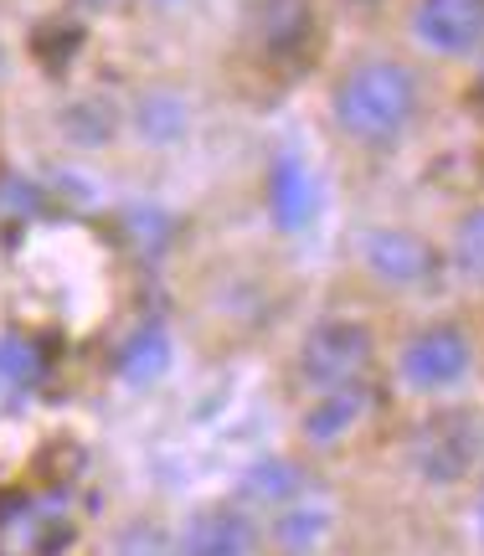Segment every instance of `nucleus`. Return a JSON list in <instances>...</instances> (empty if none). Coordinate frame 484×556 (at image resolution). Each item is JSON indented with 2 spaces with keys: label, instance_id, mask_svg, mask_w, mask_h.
<instances>
[{
  "label": "nucleus",
  "instance_id": "22",
  "mask_svg": "<svg viewBox=\"0 0 484 556\" xmlns=\"http://www.w3.org/2000/svg\"><path fill=\"white\" fill-rule=\"evenodd\" d=\"M0 73H5V52H0Z\"/></svg>",
  "mask_w": 484,
  "mask_h": 556
},
{
  "label": "nucleus",
  "instance_id": "8",
  "mask_svg": "<svg viewBox=\"0 0 484 556\" xmlns=\"http://www.w3.org/2000/svg\"><path fill=\"white\" fill-rule=\"evenodd\" d=\"M258 552V520L242 505H202L181 526V556H253Z\"/></svg>",
  "mask_w": 484,
  "mask_h": 556
},
{
  "label": "nucleus",
  "instance_id": "21",
  "mask_svg": "<svg viewBox=\"0 0 484 556\" xmlns=\"http://www.w3.org/2000/svg\"><path fill=\"white\" fill-rule=\"evenodd\" d=\"M474 99L484 103V62H480V78H474Z\"/></svg>",
  "mask_w": 484,
  "mask_h": 556
},
{
  "label": "nucleus",
  "instance_id": "14",
  "mask_svg": "<svg viewBox=\"0 0 484 556\" xmlns=\"http://www.w3.org/2000/svg\"><path fill=\"white\" fill-rule=\"evenodd\" d=\"M135 124H140V135L150 139V144H176V139L186 135L191 114H186V103L176 99V93H144Z\"/></svg>",
  "mask_w": 484,
  "mask_h": 556
},
{
  "label": "nucleus",
  "instance_id": "10",
  "mask_svg": "<svg viewBox=\"0 0 484 556\" xmlns=\"http://www.w3.org/2000/svg\"><path fill=\"white\" fill-rule=\"evenodd\" d=\"M366 381H351V387H335V392H315V407L304 413V438L315 443V448H330V443H341L356 422L366 417Z\"/></svg>",
  "mask_w": 484,
  "mask_h": 556
},
{
  "label": "nucleus",
  "instance_id": "19",
  "mask_svg": "<svg viewBox=\"0 0 484 556\" xmlns=\"http://www.w3.org/2000/svg\"><path fill=\"white\" fill-rule=\"evenodd\" d=\"M341 5H351V11H377V5H386V0H341Z\"/></svg>",
  "mask_w": 484,
  "mask_h": 556
},
{
  "label": "nucleus",
  "instance_id": "23",
  "mask_svg": "<svg viewBox=\"0 0 484 556\" xmlns=\"http://www.w3.org/2000/svg\"><path fill=\"white\" fill-rule=\"evenodd\" d=\"M480 526H484V516H480Z\"/></svg>",
  "mask_w": 484,
  "mask_h": 556
},
{
  "label": "nucleus",
  "instance_id": "6",
  "mask_svg": "<svg viewBox=\"0 0 484 556\" xmlns=\"http://www.w3.org/2000/svg\"><path fill=\"white\" fill-rule=\"evenodd\" d=\"M407 21L433 58H474L484 47V0H412Z\"/></svg>",
  "mask_w": 484,
  "mask_h": 556
},
{
  "label": "nucleus",
  "instance_id": "17",
  "mask_svg": "<svg viewBox=\"0 0 484 556\" xmlns=\"http://www.w3.org/2000/svg\"><path fill=\"white\" fill-rule=\"evenodd\" d=\"M114 556H181V536H170L161 520H129L114 541Z\"/></svg>",
  "mask_w": 484,
  "mask_h": 556
},
{
  "label": "nucleus",
  "instance_id": "2",
  "mask_svg": "<svg viewBox=\"0 0 484 556\" xmlns=\"http://www.w3.org/2000/svg\"><path fill=\"white\" fill-rule=\"evenodd\" d=\"M484 454V422L480 413L469 407H438L428 413L412 438H407V464L423 484H438V490H454L474 475V464Z\"/></svg>",
  "mask_w": 484,
  "mask_h": 556
},
{
  "label": "nucleus",
  "instance_id": "15",
  "mask_svg": "<svg viewBox=\"0 0 484 556\" xmlns=\"http://www.w3.org/2000/svg\"><path fill=\"white\" fill-rule=\"evenodd\" d=\"M320 536H324V510H309V505L294 500V505H283L279 516H273V541L289 556H309Z\"/></svg>",
  "mask_w": 484,
  "mask_h": 556
},
{
  "label": "nucleus",
  "instance_id": "11",
  "mask_svg": "<svg viewBox=\"0 0 484 556\" xmlns=\"http://www.w3.org/2000/svg\"><path fill=\"white\" fill-rule=\"evenodd\" d=\"M304 490V475L289 464V458H258V464H247L238 479V495L247 505H263V510H283V505H294Z\"/></svg>",
  "mask_w": 484,
  "mask_h": 556
},
{
  "label": "nucleus",
  "instance_id": "5",
  "mask_svg": "<svg viewBox=\"0 0 484 556\" xmlns=\"http://www.w3.org/2000/svg\"><path fill=\"white\" fill-rule=\"evenodd\" d=\"M361 268L386 289H423L438 278L444 253L412 227H371L361 238Z\"/></svg>",
  "mask_w": 484,
  "mask_h": 556
},
{
  "label": "nucleus",
  "instance_id": "3",
  "mask_svg": "<svg viewBox=\"0 0 484 556\" xmlns=\"http://www.w3.org/2000/svg\"><path fill=\"white\" fill-rule=\"evenodd\" d=\"M377 361V336L361 319H320L300 345V381L309 392H335L361 381Z\"/></svg>",
  "mask_w": 484,
  "mask_h": 556
},
{
  "label": "nucleus",
  "instance_id": "13",
  "mask_svg": "<svg viewBox=\"0 0 484 556\" xmlns=\"http://www.w3.org/2000/svg\"><path fill=\"white\" fill-rule=\"evenodd\" d=\"M62 135L73 139V144H82V150H99V144H109L114 139V109L103 99H78V103H67L62 109Z\"/></svg>",
  "mask_w": 484,
  "mask_h": 556
},
{
  "label": "nucleus",
  "instance_id": "9",
  "mask_svg": "<svg viewBox=\"0 0 484 556\" xmlns=\"http://www.w3.org/2000/svg\"><path fill=\"white\" fill-rule=\"evenodd\" d=\"M268 212L279 222V232H300L309 212H315V180L304 170V160L294 150H283L268 165Z\"/></svg>",
  "mask_w": 484,
  "mask_h": 556
},
{
  "label": "nucleus",
  "instance_id": "18",
  "mask_svg": "<svg viewBox=\"0 0 484 556\" xmlns=\"http://www.w3.org/2000/svg\"><path fill=\"white\" fill-rule=\"evenodd\" d=\"M41 377V361L26 340H0V387H31Z\"/></svg>",
  "mask_w": 484,
  "mask_h": 556
},
{
  "label": "nucleus",
  "instance_id": "7",
  "mask_svg": "<svg viewBox=\"0 0 484 556\" xmlns=\"http://www.w3.org/2000/svg\"><path fill=\"white\" fill-rule=\"evenodd\" d=\"M315 0H253L247 5V37L268 62H294L315 41Z\"/></svg>",
  "mask_w": 484,
  "mask_h": 556
},
{
  "label": "nucleus",
  "instance_id": "16",
  "mask_svg": "<svg viewBox=\"0 0 484 556\" xmlns=\"http://www.w3.org/2000/svg\"><path fill=\"white\" fill-rule=\"evenodd\" d=\"M448 258H454V268H459L469 283H480L484 289V206H469L464 217H459Z\"/></svg>",
  "mask_w": 484,
  "mask_h": 556
},
{
  "label": "nucleus",
  "instance_id": "1",
  "mask_svg": "<svg viewBox=\"0 0 484 556\" xmlns=\"http://www.w3.org/2000/svg\"><path fill=\"white\" fill-rule=\"evenodd\" d=\"M423 109V83L397 58H361L351 62L330 88V114L351 144L361 150H392L403 144Z\"/></svg>",
  "mask_w": 484,
  "mask_h": 556
},
{
  "label": "nucleus",
  "instance_id": "20",
  "mask_svg": "<svg viewBox=\"0 0 484 556\" xmlns=\"http://www.w3.org/2000/svg\"><path fill=\"white\" fill-rule=\"evenodd\" d=\"M78 11H103V5H114V0H73Z\"/></svg>",
  "mask_w": 484,
  "mask_h": 556
},
{
  "label": "nucleus",
  "instance_id": "4",
  "mask_svg": "<svg viewBox=\"0 0 484 556\" xmlns=\"http://www.w3.org/2000/svg\"><path fill=\"white\" fill-rule=\"evenodd\" d=\"M469 366H474V345H469V336L459 325H448V319L423 325V330L403 345V356H397L403 381L412 392H423V397L459 387V381L469 377Z\"/></svg>",
  "mask_w": 484,
  "mask_h": 556
},
{
  "label": "nucleus",
  "instance_id": "12",
  "mask_svg": "<svg viewBox=\"0 0 484 556\" xmlns=\"http://www.w3.org/2000/svg\"><path fill=\"white\" fill-rule=\"evenodd\" d=\"M165 366H170V336L161 325H140L119 345V377L129 387H150L155 377H165Z\"/></svg>",
  "mask_w": 484,
  "mask_h": 556
}]
</instances>
